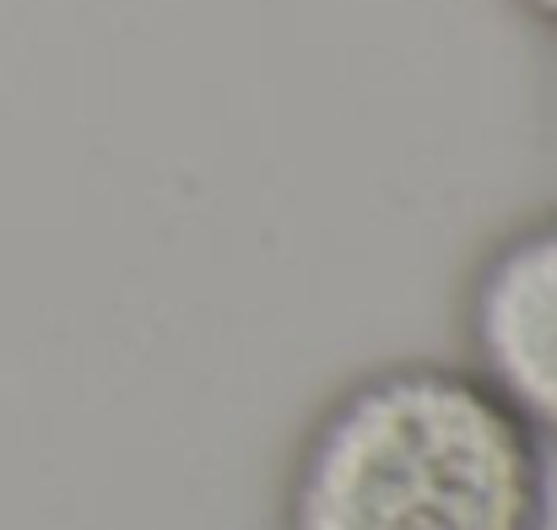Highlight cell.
<instances>
[{
	"instance_id": "obj_3",
	"label": "cell",
	"mask_w": 557,
	"mask_h": 530,
	"mask_svg": "<svg viewBox=\"0 0 557 530\" xmlns=\"http://www.w3.org/2000/svg\"><path fill=\"white\" fill-rule=\"evenodd\" d=\"M509 5H515V11H520V16H525V22H531V27L557 49V0H509Z\"/></svg>"
},
{
	"instance_id": "obj_2",
	"label": "cell",
	"mask_w": 557,
	"mask_h": 530,
	"mask_svg": "<svg viewBox=\"0 0 557 530\" xmlns=\"http://www.w3.org/2000/svg\"><path fill=\"white\" fill-rule=\"evenodd\" d=\"M460 362L557 455V200L498 227L455 293Z\"/></svg>"
},
{
	"instance_id": "obj_1",
	"label": "cell",
	"mask_w": 557,
	"mask_h": 530,
	"mask_svg": "<svg viewBox=\"0 0 557 530\" xmlns=\"http://www.w3.org/2000/svg\"><path fill=\"white\" fill-rule=\"evenodd\" d=\"M553 455L460 362L389 357L298 428L276 530H547Z\"/></svg>"
},
{
	"instance_id": "obj_4",
	"label": "cell",
	"mask_w": 557,
	"mask_h": 530,
	"mask_svg": "<svg viewBox=\"0 0 557 530\" xmlns=\"http://www.w3.org/2000/svg\"><path fill=\"white\" fill-rule=\"evenodd\" d=\"M553 114H557V71H553Z\"/></svg>"
}]
</instances>
